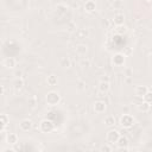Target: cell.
<instances>
[{"label": "cell", "mask_w": 152, "mask_h": 152, "mask_svg": "<svg viewBox=\"0 0 152 152\" xmlns=\"http://www.w3.org/2000/svg\"><path fill=\"white\" fill-rule=\"evenodd\" d=\"M45 100H46V103H48L49 106H56V104H58L59 101H61V95H59L57 91H49V93L46 94Z\"/></svg>", "instance_id": "cell-1"}, {"label": "cell", "mask_w": 152, "mask_h": 152, "mask_svg": "<svg viewBox=\"0 0 152 152\" xmlns=\"http://www.w3.org/2000/svg\"><path fill=\"white\" fill-rule=\"evenodd\" d=\"M53 128H55V125H53V122H52L51 120L44 119V120H42L40 124H39V129H40V132H43V133H51V132L53 131Z\"/></svg>", "instance_id": "cell-2"}, {"label": "cell", "mask_w": 152, "mask_h": 152, "mask_svg": "<svg viewBox=\"0 0 152 152\" xmlns=\"http://www.w3.org/2000/svg\"><path fill=\"white\" fill-rule=\"evenodd\" d=\"M135 120L132 115L129 114H124L121 118H120V125L124 127V128H131L133 125H134Z\"/></svg>", "instance_id": "cell-3"}, {"label": "cell", "mask_w": 152, "mask_h": 152, "mask_svg": "<svg viewBox=\"0 0 152 152\" xmlns=\"http://www.w3.org/2000/svg\"><path fill=\"white\" fill-rule=\"evenodd\" d=\"M119 138H120V133H119V131H116V129H109V131L107 132V134H106V140H107L108 144L118 142Z\"/></svg>", "instance_id": "cell-4"}, {"label": "cell", "mask_w": 152, "mask_h": 152, "mask_svg": "<svg viewBox=\"0 0 152 152\" xmlns=\"http://www.w3.org/2000/svg\"><path fill=\"white\" fill-rule=\"evenodd\" d=\"M125 61H126V55L125 53H121V52H118L113 56L112 58V63L115 65V66H121L125 64Z\"/></svg>", "instance_id": "cell-5"}, {"label": "cell", "mask_w": 152, "mask_h": 152, "mask_svg": "<svg viewBox=\"0 0 152 152\" xmlns=\"http://www.w3.org/2000/svg\"><path fill=\"white\" fill-rule=\"evenodd\" d=\"M19 128H20V131H23V132H28V131L32 128V121L28 120V119L21 120L20 124H19Z\"/></svg>", "instance_id": "cell-6"}, {"label": "cell", "mask_w": 152, "mask_h": 152, "mask_svg": "<svg viewBox=\"0 0 152 152\" xmlns=\"http://www.w3.org/2000/svg\"><path fill=\"white\" fill-rule=\"evenodd\" d=\"M94 110H95V113H97V114L103 113V112L106 110V102H104V101H101V100L96 101V102L94 103Z\"/></svg>", "instance_id": "cell-7"}, {"label": "cell", "mask_w": 152, "mask_h": 152, "mask_svg": "<svg viewBox=\"0 0 152 152\" xmlns=\"http://www.w3.org/2000/svg\"><path fill=\"white\" fill-rule=\"evenodd\" d=\"M147 91H148V89H147L146 86H137L135 89H134L135 96H137V97H141V99L144 97V95H145Z\"/></svg>", "instance_id": "cell-8"}, {"label": "cell", "mask_w": 152, "mask_h": 152, "mask_svg": "<svg viewBox=\"0 0 152 152\" xmlns=\"http://www.w3.org/2000/svg\"><path fill=\"white\" fill-rule=\"evenodd\" d=\"M5 139H6V142L8 145H13V146L15 144H18V141H19V138H18V135L15 133H8Z\"/></svg>", "instance_id": "cell-9"}, {"label": "cell", "mask_w": 152, "mask_h": 152, "mask_svg": "<svg viewBox=\"0 0 152 152\" xmlns=\"http://www.w3.org/2000/svg\"><path fill=\"white\" fill-rule=\"evenodd\" d=\"M116 144L119 146V150H124V151H127L128 150V140H127L126 137H121L120 135V138H119V140H118Z\"/></svg>", "instance_id": "cell-10"}, {"label": "cell", "mask_w": 152, "mask_h": 152, "mask_svg": "<svg viewBox=\"0 0 152 152\" xmlns=\"http://www.w3.org/2000/svg\"><path fill=\"white\" fill-rule=\"evenodd\" d=\"M84 10H86V12H88V13L95 12V11H96V2L93 1V0L86 1V4H84Z\"/></svg>", "instance_id": "cell-11"}, {"label": "cell", "mask_w": 152, "mask_h": 152, "mask_svg": "<svg viewBox=\"0 0 152 152\" xmlns=\"http://www.w3.org/2000/svg\"><path fill=\"white\" fill-rule=\"evenodd\" d=\"M2 63H4V66H6L7 69H12L17 65V61L13 57H6Z\"/></svg>", "instance_id": "cell-12"}, {"label": "cell", "mask_w": 152, "mask_h": 152, "mask_svg": "<svg viewBox=\"0 0 152 152\" xmlns=\"http://www.w3.org/2000/svg\"><path fill=\"white\" fill-rule=\"evenodd\" d=\"M137 107H138V109H139L140 112L146 113V112H148V110H150L151 104H150L148 102H146V101H140V102L137 104Z\"/></svg>", "instance_id": "cell-13"}, {"label": "cell", "mask_w": 152, "mask_h": 152, "mask_svg": "<svg viewBox=\"0 0 152 152\" xmlns=\"http://www.w3.org/2000/svg\"><path fill=\"white\" fill-rule=\"evenodd\" d=\"M113 21H114V24H115L116 26H122V25H124V21H125L124 14L116 13V14L114 15V18H113Z\"/></svg>", "instance_id": "cell-14"}, {"label": "cell", "mask_w": 152, "mask_h": 152, "mask_svg": "<svg viewBox=\"0 0 152 152\" xmlns=\"http://www.w3.org/2000/svg\"><path fill=\"white\" fill-rule=\"evenodd\" d=\"M109 88H110V84H109V82H107V81H101V82L99 83V90H100L101 93H107V91L109 90Z\"/></svg>", "instance_id": "cell-15"}, {"label": "cell", "mask_w": 152, "mask_h": 152, "mask_svg": "<svg viewBox=\"0 0 152 152\" xmlns=\"http://www.w3.org/2000/svg\"><path fill=\"white\" fill-rule=\"evenodd\" d=\"M0 120H1V131H5L6 126H7V125H8V122H10V118H8V115H7V114L2 113V114H1V116H0Z\"/></svg>", "instance_id": "cell-16"}, {"label": "cell", "mask_w": 152, "mask_h": 152, "mask_svg": "<svg viewBox=\"0 0 152 152\" xmlns=\"http://www.w3.org/2000/svg\"><path fill=\"white\" fill-rule=\"evenodd\" d=\"M46 83H48L49 86H51V87L56 86V84L58 83V78H57V76H56V75H49L48 78H46Z\"/></svg>", "instance_id": "cell-17"}, {"label": "cell", "mask_w": 152, "mask_h": 152, "mask_svg": "<svg viewBox=\"0 0 152 152\" xmlns=\"http://www.w3.org/2000/svg\"><path fill=\"white\" fill-rule=\"evenodd\" d=\"M59 65L63 66V68H69L71 65V62H70V58L69 57H62L59 59Z\"/></svg>", "instance_id": "cell-18"}, {"label": "cell", "mask_w": 152, "mask_h": 152, "mask_svg": "<svg viewBox=\"0 0 152 152\" xmlns=\"http://www.w3.org/2000/svg\"><path fill=\"white\" fill-rule=\"evenodd\" d=\"M86 52H87V45L80 44V45L76 46V53H77V55L83 56V55H86Z\"/></svg>", "instance_id": "cell-19"}, {"label": "cell", "mask_w": 152, "mask_h": 152, "mask_svg": "<svg viewBox=\"0 0 152 152\" xmlns=\"http://www.w3.org/2000/svg\"><path fill=\"white\" fill-rule=\"evenodd\" d=\"M115 124V118L113 116V115H107L106 118H104V125L106 126H113Z\"/></svg>", "instance_id": "cell-20"}, {"label": "cell", "mask_w": 152, "mask_h": 152, "mask_svg": "<svg viewBox=\"0 0 152 152\" xmlns=\"http://www.w3.org/2000/svg\"><path fill=\"white\" fill-rule=\"evenodd\" d=\"M24 86V81H23V78H20V77H17V80L14 81V87H15V89H19V88H21Z\"/></svg>", "instance_id": "cell-21"}, {"label": "cell", "mask_w": 152, "mask_h": 152, "mask_svg": "<svg viewBox=\"0 0 152 152\" xmlns=\"http://www.w3.org/2000/svg\"><path fill=\"white\" fill-rule=\"evenodd\" d=\"M66 8H68V7H66L64 4H58L57 7H56V10H57L58 13H64V12L66 11Z\"/></svg>", "instance_id": "cell-22"}, {"label": "cell", "mask_w": 152, "mask_h": 152, "mask_svg": "<svg viewBox=\"0 0 152 152\" xmlns=\"http://www.w3.org/2000/svg\"><path fill=\"white\" fill-rule=\"evenodd\" d=\"M144 101L148 102V103H152V91H147L145 95H144Z\"/></svg>", "instance_id": "cell-23"}, {"label": "cell", "mask_w": 152, "mask_h": 152, "mask_svg": "<svg viewBox=\"0 0 152 152\" xmlns=\"http://www.w3.org/2000/svg\"><path fill=\"white\" fill-rule=\"evenodd\" d=\"M78 34H80V37H81V38H84V34L87 36V34H88V32H87L86 30H80V31H78Z\"/></svg>", "instance_id": "cell-24"}, {"label": "cell", "mask_w": 152, "mask_h": 152, "mask_svg": "<svg viewBox=\"0 0 152 152\" xmlns=\"http://www.w3.org/2000/svg\"><path fill=\"white\" fill-rule=\"evenodd\" d=\"M100 150H101V151H110V150H112V147H110V146H107V145H106V146H102V147H101Z\"/></svg>", "instance_id": "cell-25"}, {"label": "cell", "mask_w": 152, "mask_h": 152, "mask_svg": "<svg viewBox=\"0 0 152 152\" xmlns=\"http://www.w3.org/2000/svg\"><path fill=\"white\" fill-rule=\"evenodd\" d=\"M148 64L152 66V55H150V56H148Z\"/></svg>", "instance_id": "cell-26"}, {"label": "cell", "mask_w": 152, "mask_h": 152, "mask_svg": "<svg viewBox=\"0 0 152 152\" xmlns=\"http://www.w3.org/2000/svg\"><path fill=\"white\" fill-rule=\"evenodd\" d=\"M112 1H114V2H115V1H119V0H112Z\"/></svg>", "instance_id": "cell-27"}]
</instances>
